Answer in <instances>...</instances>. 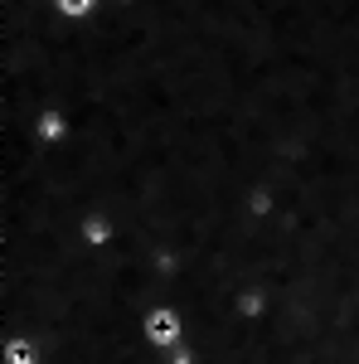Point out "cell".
<instances>
[{
	"mask_svg": "<svg viewBox=\"0 0 359 364\" xmlns=\"http://www.w3.org/2000/svg\"><path fill=\"white\" fill-rule=\"evenodd\" d=\"M146 331H151V340H156V345H175L180 321H175L170 311H151V316H146Z\"/></svg>",
	"mask_w": 359,
	"mask_h": 364,
	"instance_id": "6da1fadb",
	"label": "cell"
},
{
	"mask_svg": "<svg viewBox=\"0 0 359 364\" xmlns=\"http://www.w3.org/2000/svg\"><path fill=\"white\" fill-rule=\"evenodd\" d=\"M10 364H34V350L25 340H10Z\"/></svg>",
	"mask_w": 359,
	"mask_h": 364,
	"instance_id": "7a4b0ae2",
	"label": "cell"
},
{
	"mask_svg": "<svg viewBox=\"0 0 359 364\" xmlns=\"http://www.w3.org/2000/svg\"><path fill=\"white\" fill-rule=\"evenodd\" d=\"M58 5H63V10H68V15H78V10H87V5H92V0H58Z\"/></svg>",
	"mask_w": 359,
	"mask_h": 364,
	"instance_id": "3957f363",
	"label": "cell"
}]
</instances>
